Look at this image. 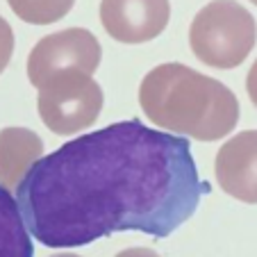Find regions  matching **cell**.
Segmentation results:
<instances>
[{
	"instance_id": "1",
	"label": "cell",
	"mask_w": 257,
	"mask_h": 257,
	"mask_svg": "<svg viewBox=\"0 0 257 257\" xmlns=\"http://www.w3.org/2000/svg\"><path fill=\"white\" fill-rule=\"evenodd\" d=\"M209 191L185 137L130 118L39 160L16 189V203L39 243L78 248L127 230L171 237Z\"/></svg>"
},
{
	"instance_id": "2",
	"label": "cell",
	"mask_w": 257,
	"mask_h": 257,
	"mask_svg": "<svg viewBox=\"0 0 257 257\" xmlns=\"http://www.w3.org/2000/svg\"><path fill=\"white\" fill-rule=\"evenodd\" d=\"M139 105L153 125L198 141L223 139L239 121V100L223 82L178 62L146 73Z\"/></svg>"
},
{
	"instance_id": "3",
	"label": "cell",
	"mask_w": 257,
	"mask_h": 257,
	"mask_svg": "<svg viewBox=\"0 0 257 257\" xmlns=\"http://www.w3.org/2000/svg\"><path fill=\"white\" fill-rule=\"evenodd\" d=\"M257 41L252 14L237 0H212L196 14L189 28V46L212 68H237Z\"/></svg>"
},
{
	"instance_id": "4",
	"label": "cell",
	"mask_w": 257,
	"mask_h": 257,
	"mask_svg": "<svg viewBox=\"0 0 257 257\" xmlns=\"http://www.w3.org/2000/svg\"><path fill=\"white\" fill-rule=\"evenodd\" d=\"M102 89L93 75L82 71H62L39 87V116L59 137L91 127L102 109Z\"/></svg>"
},
{
	"instance_id": "5",
	"label": "cell",
	"mask_w": 257,
	"mask_h": 257,
	"mask_svg": "<svg viewBox=\"0 0 257 257\" xmlns=\"http://www.w3.org/2000/svg\"><path fill=\"white\" fill-rule=\"evenodd\" d=\"M102 57L98 39L84 28H68L46 34L28 57V78L39 89L46 80L62 71H82L91 75Z\"/></svg>"
},
{
	"instance_id": "6",
	"label": "cell",
	"mask_w": 257,
	"mask_h": 257,
	"mask_svg": "<svg viewBox=\"0 0 257 257\" xmlns=\"http://www.w3.org/2000/svg\"><path fill=\"white\" fill-rule=\"evenodd\" d=\"M171 19L169 0H102L100 23L121 44H146L164 32Z\"/></svg>"
},
{
	"instance_id": "7",
	"label": "cell",
	"mask_w": 257,
	"mask_h": 257,
	"mask_svg": "<svg viewBox=\"0 0 257 257\" xmlns=\"http://www.w3.org/2000/svg\"><path fill=\"white\" fill-rule=\"evenodd\" d=\"M214 175L228 196L257 205V130L239 132L221 146Z\"/></svg>"
},
{
	"instance_id": "8",
	"label": "cell",
	"mask_w": 257,
	"mask_h": 257,
	"mask_svg": "<svg viewBox=\"0 0 257 257\" xmlns=\"http://www.w3.org/2000/svg\"><path fill=\"white\" fill-rule=\"evenodd\" d=\"M44 160V141L28 127L0 130V185L7 191L19 189L34 164Z\"/></svg>"
},
{
	"instance_id": "9",
	"label": "cell",
	"mask_w": 257,
	"mask_h": 257,
	"mask_svg": "<svg viewBox=\"0 0 257 257\" xmlns=\"http://www.w3.org/2000/svg\"><path fill=\"white\" fill-rule=\"evenodd\" d=\"M0 257H34L32 234L16 198L0 185Z\"/></svg>"
},
{
	"instance_id": "10",
	"label": "cell",
	"mask_w": 257,
	"mask_h": 257,
	"mask_svg": "<svg viewBox=\"0 0 257 257\" xmlns=\"http://www.w3.org/2000/svg\"><path fill=\"white\" fill-rule=\"evenodd\" d=\"M16 16L32 25H50L73 10L75 0H7Z\"/></svg>"
},
{
	"instance_id": "11",
	"label": "cell",
	"mask_w": 257,
	"mask_h": 257,
	"mask_svg": "<svg viewBox=\"0 0 257 257\" xmlns=\"http://www.w3.org/2000/svg\"><path fill=\"white\" fill-rule=\"evenodd\" d=\"M12 53H14V32H12V25L0 16V73L7 68Z\"/></svg>"
},
{
	"instance_id": "12",
	"label": "cell",
	"mask_w": 257,
	"mask_h": 257,
	"mask_svg": "<svg viewBox=\"0 0 257 257\" xmlns=\"http://www.w3.org/2000/svg\"><path fill=\"white\" fill-rule=\"evenodd\" d=\"M246 91H248V96H250L252 105L257 107V59H255V64L250 66V71H248V78H246Z\"/></svg>"
},
{
	"instance_id": "13",
	"label": "cell",
	"mask_w": 257,
	"mask_h": 257,
	"mask_svg": "<svg viewBox=\"0 0 257 257\" xmlns=\"http://www.w3.org/2000/svg\"><path fill=\"white\" fill-rule=\"evenodd\" d=\"M116 257H160V255L155 250H151V248L135 246V248H127V250H121Z\"/></svg>"
},
{
	"instance_id": "14",
	"label": "cell",
	"mask_w": 257,
	"mask_h": 257,
	"mask_svg": "<svg viewBox=\"0 0 257 257\" xmlns=\"http://www.w3.org/2000/svg\"><path fill=\"white\" fill-rule=\"evenodd\" d=\"M53 257H80V255H71V252H64V255H53Z\"/></svg>"
},
{
	"instance_id": "15",
	"label": "cell",
	"mask_w": 257,
	"mask_h": 257,
	"mask_svg": "<svg viewBox=\"0 0 257 257\" xmlns=\"http://www.w3.org/2000/svg\"><path fill=\"white\" fill-rule=\"evenodd\" d=\"M250 3H252V5H257V0H250Z\"/></svg>"
}]
</instances>
